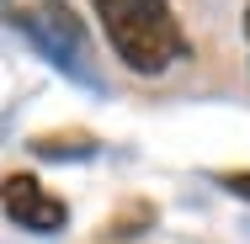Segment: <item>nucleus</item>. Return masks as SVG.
<instances>
[{
	"mask_svg": "<svg viewBox=\"0 0 250 244\" xmlns=\"http://www.w3.org/2000/svg\"><path fill=\"white\" fill-rule=\"evenodd\" d=\"M101 38L133 75H170L187 58V27L170 0H85Z\"/></svg>",
	"mask_w": 250,
	"mask_h": 244,
	"instance_id": "f257e3e1",
	"label": "nucleus"
},
{
	"mask_svg": "<svg viewBox=\"0 0 250 244\" xmlns=\"http://www.w3.org/2000/svg\"><path fill=\"white\" fill-rule=\"evenodd\" d=\"M0 16L53 69H64L69 80L101 91V69H96V53H91V38H85V21L69 0H0Z\"/></svg>",
	"mask_w": 250,
	"mask_h": 244,
	"instance_id": "f03ea898",
	"label": "nucleus"
},
{
	"mask_svg": "<svg viewBox=\"0 0 250 244\" xmlns=\"http://www.w3.org/2000/svg\"><path fill=\"white\" fill-rule=\"evenodd\" d=\"M0 207H5V218H11L16 228H27V234H59V228L69 223V207H64L32 170H16V175L0 181Z\"/></svg>",
	"mask_w": 250,
	"mask_h": 244,
	"instance_id": "7ed1b4c3",
	"label": "nucleus"
},
{
	"mask_svg": "<svg viewBox=\"0 0 250 244\" xmlns=\"http://www.w3.org/2000/svg\"><path fill=\"white\" fill-rule=\"evenodd\" d=\"M38 154H91L96 149V138H85V133H75V138H38Z\"/></svg>",
	"mask_w": 250,
	"mask_h": 244,
	"instance_id": "20e7f679",
	"label": "nucleus"
},
{
	"mask_svg": "<svg viewBox=\"0 0 250 244\" xmlns=\"http://www.w3.org/2000/svg\"><path fill=\"white\" fill-rule=\"evenodd\" d=\"M218 186H224L229 196H240V202H250V170H224Z\"/></svg>",
	"mask_w": 250,
	"mask_h": 244,
	"instance_id": "39448f33",
	"label": "nucleus"
},
{
	"mask_svg": "<svg viewBox=\"0 0 250 244\" xmlns=\"http://www.w3.org/2000/svg\"><path fill=\"white\" fill-rule=\"evenodd\" d=\"M245 48H250V5H245Z\"/></svg>",
	"mask_w": 250,
	"mask_h": 244,
	"instance_id": "423d86ee",
	"label": "nucleus"
}]
</instances>
